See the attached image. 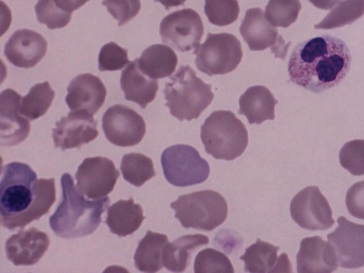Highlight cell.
Returning <instances> with one entry per match:
<instances>
[{
    "mask_svg": "<svg viewBox=\"0 0 364 273\" xmlns=\"http://www.w3.org/2000/svg\"><path fill=\"white\" fill-rule=\"evenodd\" d=\"M0 183L1 225L23 228L47 213L55 200L54 178H40L24 163L11 162L2 170Z\"/></svg>",
    "mask_w": 364,
    "mask_h": 273,
    "instance_id": "1",
    "label": "cell"
},
{
    "mask_svg": "<svg viewBox=\"0 0 364 273\" xmlns=\"http://www.w3.org/2000/svg\"><path fill=\"white\" fill-rule=\"evenodd\" d=\"M351 55L346 43L322 35L298 43L288 63L290 80L318 93L338 85L350 70Z\"/></svg>",
    "mask_w": 364,
    "mask_h": 273,
    "instance_id": "2",
    "label": "cell"
},
{
    "mask_svg": "<svg viewBox=\"0 0 364 273\" xmlns=\"http://www.w3.org/2000/svg\"><path fill=\"white\" fill-rule=\"evenodd\" d=\"M62 200L49 218L53 232L58 237L70 239L88 235L101 223L102 214L109 204V198L90 200L83 197L74 185L69 173L60 178Z\"/></svg>",
    "mask_w": 364,
    "mask_h": 273,
    "instance_id": "3",
    "label": "cell"
},
{
    "mask_svg": "<svg viewBox=\"0 0 364 273\" xmlns=\"http://www.w3.org/2000/svg\"><path fill=\"white\" fill-rule=\"evenodd\" d=\"M166 106L180 121L197 119L214 97L211 85L198 77L188 65H181L164 90Z\"/></svg>",
    "mask_w": 364,
    "mask_h": 273,
    "instance_id": "4",
    "label": "cell"
},
{
    "mask_svg": "<svg viewBox=\"0 0 364 273\" xmlns=\"http://www.w3.org/2000/svg\"><path fill=\"white\" fill-rule=\"evenodd\" d=\"M200 138L206 153L227 161L240 156L248 144L245 126L228 110L212 112L201 126Z\"/></svg>",
    "mask_w": 364,
    "mask_h": 273,
    "instance_id": "5",
    "label": "cell"
},
{
    "mask_svg": "<svg viewBox=\"0 0 364 273\" xmlns=\"http://www.w3.org/2000/svg\"><path fill=\"white\" fill-rule=\"evenodd\" d=\"M175 218L185 228L211 231L228 216L224 197L213 190H203L180 196L171 203Z\"/></svg>",
    "mask_w": 364,
    "mask_h": 273,
    "instance_id": "6",
    "label": "cell"
},
{
    "mask_svg": "<svg viewBox=\"0 0 364 273\" xmlns=\"http://www.w3.org/2000/svg\"><path fill=\"white\" fill-rule=\"evenodd\" d=\"M193 53L198 69L210 76L232 72L242 57L240 41L228 33H208L205 42L197 46Z\"/></svg>",
    "mask_w": 364,
    "mask_h": 273,
    "instance_id": "7",
    "label": "cell"
},
{
    "mask_svg": "<svg viewBox=\"0 0 364 273\" xmlns=\"http://www.w3.org/2000/svg\"><path fill=\"white\" fill-rule=\"evenodd\" d=\"M161 163L166 179L175 186L201 183L210 174L208 163L195 148L186 144L166 148L161 154Z\"/></svg>",
    "mask_w": 364,
    "mask_h": 273,
    "instance_id": "8",
    "label": "cell"
},
{
    "mask_svg": "<svg viewBox=\"0 0 364 273\" xmlns=\"http://www.w3.org/2000/svg\"><path fill=\"white\" fill-rule=\"evenodd\" d=\"M290 214L296 224L309 230H324L335 223L327 199L315 186H307L294 196Z\"/></svg>",
    "mask_w": 364,
    "mask_h": 273,
    "instance_id": "9",
    "label": "cell"
},
{
    "mask_svg": "<svg viewBox=\"0 0 364 273\" xmlns=\"http://www.w3.org/2000/svg\"><path fill=\"white\" fill-rule=\"evenodd\" d=\"M159 31L164 43L185 52L200 45L204 29L200 15L192 9H184L164 17Z\"/></svg>",
    "mask_w": 364,
    "mask_h": 273,
    "instance_id": "10",
    "label": "cell"
},
{
    "mask_svg": "<svg viewBox=\"0 0 364 273\" xmlns=\"http://www.w3.org/2000/svg\"><path fill=\"white\" fill-rule=\"evenodd\" d=\"M102 129L106 138L119 146L139 144L146 132L144 119L134 109L122 105L109 107L102 117Z\"/></svg>",
    "mask_w": 364,
    "mask_h": 273,
    "instance_id": "11",
    "label": "cell"
},
{
    "mask_svg": "<svg viewBox=\"0 0 364 273\" xmlns=\"http://www.w3.org/2000/svg\"><path fill=\"white\" fill-rule=\"evenodd\" d=\"M119 172L113 161L102 156L83 160L75 173L78 191L90 199L105 197L114 188Z\"/></svg>",
    "mask_w": 364,
    "mask_h": 273,
    "instance_id": "12",
    "label": "cell"
},
{
    "mask_svg": "<svg viewBox=\"0 0 364 273\" xmlns=\"http://www.w3.org/2000/svg\"><path fill=\"white\" fill-rule=\"evenodd\" d=\"M240 32L251 50L270 48L275 57L284 59L290 42L285 43L277 29L267 21L259 8L247 10L240 27Z\"/></svg>",
    "mask_w": 364,
    "mask_h": 273,
    "instance_id": "13",
    "label": "cell"
},
{
    "mask_svg": "<svg viewBox=\"0 0 364 273\" xmlns=\"http://www.w3.org/2000/svg\"><path fill=\"white\" fill-rule=\"evenodd\" d=\"M338 227L327 235L338 264L345 269L364 267V225L353 223L343 216L337 219Z\"/></svg>",
    "mask_w": 364,
    "mask_h": 273,
    "instance_id": "14",
    "label": "cell"
},
{
    "mask_svg": "<svg viewBox=\"0 0 364 273\" xmlns=\"http://www.w3.org/2000/svg\"><path fill=\"white\" fill-rule=\"evenodd\" d=\"M93 114L84 111H73L55 124L53 139L61 150L79 148L94 140L98 135Z\"/></svg>",
    "mask_w": 364,
    "mask_h": 273,
    "instance_id": "15",
    "label": "cell"
},
{
    "mask_svg": "<svg viewBox=\"0 0 364 273\" xmlns=\"http://www.w3.org/2000/svg\"><path fill=\"white\" fill-rule=\"evenodd\" d=\"M0 141L1 146H14L24 141L30 123L20 112L21 96L12 89L1 93Z\"/></svg>",
    "mask_w": 364,
    "mask_h": 273,
    "instance_id": "16",
    "label": "cell"
},
{
    "mask_svg": "<svg viewBox=\"0 0 364 273\" xmlns=\"http://www.w3.org/2000/svg\"><path fill=\"white\" fill-rule=\"evenodd\" d=\"M47 42L38 33L28 29L15 31L4 46V55L16 67H34L45 55Z\"/></svg>",
    "mask_w": 364,
    "mask_h": 273,
    "instance_id": "17",
    "label": "cell"
},
{
    "mask_svg": "<svg viewBox=\"0 0 364 273\" xmlns=\"http://www.w3.org/2000/svg\"><path fill=\"white\" fill-rule=\"evenodd\" d=\"M65 102L71 111L95 114L105 102L107 90L100 77L85 73L73 78L67 88Z\"/></svg>",
    "mask_w": 364,
    "mask_h": 273,
    "instance_id": "18",
    "label": "cell"
},
{
    "mask_svg": "<svg viewBox=\"0 0 364 273\" xmlns=\"http://www.w3.org/2000/svg\"><path fill=\"white\" fill-rule=\"evenodd\" d=\"M49 243L45 232L34 228L22 230L7 240L6 256L14 265H33L41 259Z\"/></svg>",
    "mask_w": 364,
    "mask_h": 273,
    "instance_id": "19",
    "label": "cell"
},
{
    "mask_svg": "<svg viewBox=\"0 0 364 273\" xmlns=\"http://www.w3.org/2000/svg\"><path fill=\"white\" fill-rule=\"evenodd\" d=\"M333 247L319 236L307 237L300 242L296 255L297 272L330 273L337 269Z\"/></svg>",
    "mask_w": 364,
    "mask_h": 273,
    "instance_id": "20",
    "label": "cell"
},
{
    "mask_svg": "<svg viewBox=\"0 0 364 273\" xmlns=\"http://www.w3.org/2000/svg\"><path fill=\"white\" fill-rule=\"evenodd\" d=\"M279 247L257 239L255 243L245 249L240 259L245 262V271L252 273L291 272V264L286 253L279 257Z\"/></svg>",
    "mask_w": 364,
    "mask_h": 273,
    "instance_id": "21",
    "label": "cell"
},
{
    "mask_svg": "<svg viewBox=\"0 0 364 273\" xmlns=\"http://www.w3.org/2000/svg\"><path fill=\"white\" fill-rule=\"evenodd\" d=\"M120 85L124 98L137 103L143 109L155 99L159 89L157 79L144 75L139 70L136 60L129 62L122 70Z\"/></svg>",
    "mask_w": 364,
    "mask_h": 273,
    "instance_id": "22",
    "label": "cell"
},
{
    "mask_svg": "<svg viewBox=\"0 0 364 273\" xmlns=\"http://www.w3.org/2000/svg\"><path fill=\"white\" fill-rule=\"evenodd\" d=\"M277 102L267 87L252 86L240 96L238 113L245 115L250 124H260L274 119V106Z\"/></svg>",
    "mask_w": 364,
    "mask_h": 273,
    "instance_id": "23",
    "label": "cell"
},
{
    "mask_svg": "<svg viewBox=\"0 0 364 273\" xmlns=\"http://www.w3.org/2000/svg\"><path fill=\"white\" fill-rule=\"evenodd\" d=\"M136 60L139 70L153 79L171 76L178 63L175 52L168 46L162 44L148 47Z\"/></svg>",
    "mask_w": 364,
    "mask_h": 273,
    "instance_id": "24",
    "label": "cell"
},
{
    "mask_svg": "<svg viewBox=\"0 0 364 273\" xmlns=\"http://www.w3.org/2000/svg\"><path fill=\"white\" fill-rule=\"evenodd\" d=\"M144 219L141 207L130 198L118 200L108 208L106 223L112 233L125 237L138 230Z\"/></svg>",
    "mask_w": 364,
    "mask_h": 273,
    "instance_id": "25",
    "label": "cell"
},
{
    "mask_svg": "<svg viewBox=\"0 0 364 273\" xmlns=\"http://www.w3.org/2000/svg\"><path fill=\"white\" fill-rule=\"evenodd\" d=\"M168 243L166 235L148 230L136 250L134 256L135 267L143 272L159 271L164 266L163 253Z\"/></svg>",
    "mask_w": 364,
    "mask_h": 273,
    "instance_id": "26",
    "label": "cell"
},
{
    "mask_svg": "<svg viewBox=\"0 0 364 273\" xmlns=\"http://www.w3.org/2000/svg\"><path fill=\"white\" fill-rule=\"evenodd\" d=\"M208 242V236L201 234L179 237L165 247L163 253L164 265L171 272H183L188 264L191 252Z\"/></svg>",
    "mask_w": 364,
    "mask_h": 273,
    "instance_id": "27",
    "label": "cell"
},
{
    "mask_svg": "<svg viewBox=\"0 0 364 273\" xmlns=\"http://www.w3.org/2000/svg\"><path fill=\"white\" fill-rule=\"evenodd\" d=\"M55 97V92L46 81L33 85L22 99L20 112L30 120L43 116L48 111Z\"/></svg>",
    "mask_w": 364,
    "mask_h": 273,
    "instance_id": "28",
    "label": "cell"
},
{
    "mask_svg": "<svg viewBox=\"0 0 364 273\" xmlns=\"http://www.w3.org/2000/svg\"><path fill=\"white\" fill-rule=\"evenodd\" d=\"M120 168L124 178L137 187L156 175L152 160L139 153L124 155Z\"/></svg>",
    "mask_w": 364,
    "mask_h": 273,
    "instance_id": "29",
    "label": "cell"
},
{
    "mask_svg": "<svg viewBox=\"0 0 364 273\" xmlns=\"http://www.w3.org/2000/svg\"><path fill=\"white\" fill-rule=\"evenodd\" d=\"M364 14V0H344L314 26L316 29H332L350 24Z\"/></svg>",
    "mask_w": 364,
    "mask_h": 273,
    "instance_id": "30",
    "label": "cell"
},
{
    "mask_svg": "<svg viewBox=\"0 0 364 273\" xmlns=\"http://www.w3.org/2000/svg\"><path fill=\"white\" fill-rule=\"evenodd\" d=\"M301 9L299 0H269L265 16L274 26L287 28L296 21Z\"/></svg>",
    "mask_w": 364,
    "mask_h": 273,
    "instance_id": "31",
    "label": "cell"
},
{
    "mask_svg": "<svg viewBox=\"0 0 364 273\" xmlns=\"http://www.w3.org/2000/svg\"><path fill=\"white\" fill-rule=\"evenodd\" d=\"M204 11L210 23L223 26L237 20L240 7L237 0H205Z\"/></svg>",
    "mask_w": 364,
    "mask_h": 273,
    "instance_id": "32",
    "label": "cell"
},
{
    "mask_svg": "<svg viewBox=\"0 0 364 273\" xmlns=\"http://www.w3.org/2000/svg\"><path fill=\"white\" fill-rule=\"evenodd\" d=\"M194 272L233 273V266L230 259L223 252L213 248L200 251L194 261Z\"/></svg>",
    "mask_w": 364,
    "mask_h": 273,
    "instance_id": "33",
    "label": "cell"
},
{
    "mask_svg": "<svg viewBox=\"0 0 364 273\" xmlns=\"http://www.w3.org/2000/svg\"><path fill=\"white\" fill-rule=\"evenodd\" d=\"M35 11L38 21L49 29L65 27L72 16V12L63 9L54 0H38Z\"/></svg>",
    "mask_w": 364,
    "mask_h": 273,
    "instance_id": "34",
    "label": "cell"
},
{
    "mask_svg": "<svg viewBox=\"0 0 364 273\" xmlns=\"http://www.w3.org/2000/svg\"><path fill=\"white\" fill-rule=\"evenodd\" d=\"M341 166L353 176L364 175V139L346 142L339 152Z\"/></svg>",
    "mask_w": 364,
    "mask_h": 273,
    "instance_id": "35",
    "label": "cell"
},
{
    "mask_svg": "<svg viewBox=\"0 0 364 273\" xmlns=\"http://www.w3.org/2000/svg\"><path fill=\"white\" fill-rule=\"evenodd\" d=\"M129 62L127 50L114 42H109L104 45L100 51L98 68L100 71L119 70Z\"/></svg>",
    "mask_w": 364,
    "mask_h": 273,
    "instance_id": "36",
    "label": "cell"
},
{
    "mask_svg": "<svg viewBox=\"0 0 364 273\" xmlns=\"http://www.w3.org/2000/svg\"><path fill=\"white\" fill-rule=\"evenodd\" d=\"M102 4L118 20V26L126 24L135 17L141 9L140 0H104Z\"/></svg>",
    "mask_w": 364,
    "mask_h": 273,
    "instance_id": "37",
    "label": "cell"
},
{
    "mask_svg": "<svg viewBox=\"0 0 364 273\" xmlns=\"http://www.w3.org/2000/svg\"><path fill=\"white\" fill-rule=\"evenodd\" d=\"M346 205L351 215L364 220V180L349 188L346 196Z\"/></svg>",
    "mask_w": 364,
    "mask_h": 273,
    "instance_id": "38",
    "label": "cell"
},
{
    "mask_svg": "<svg viewBox=\"0 0 364 273\" xmlns=\"http://www.w3.org/2000/svg\"><path fill=\"white\" fill-rule=\"evenodd\" d=\"M63 9L73 12L83 6L89 0H54Z\"/></svg>",
    "mask_w": 364,
    "mask_h": 273,
    "instance_id": "39",
    "label": "cell"
},
{
    "mask_svg": "<svg viewBox=\"0 0 364 273\" xmlns=\"http://www.w3.org/2000/svg\"><path fill=\"white\" fill-rule=\"evenodd\" d=\"M316 7L328 10L333 8L336 4L340 2L341 0H308Z\"/></svg>",
    "mask_w": 364,
    "mask_h": 273,
    "instance_id": "40",
    "label": "cell"
},
{
    "mask_svg": "<svg viewBox=\"0 0 364 273\" xmlns=\"http://www.w3.org/2000/svg\"><path fill=\"white\" fill-rule=\"evenodd\" d=\"M163 4L166 10L171 7L183 5L186 0H155Z\"/></svg>",
    "mask_w": 364,
    "mask_h": 273,
    "instance_id": "41",
    "label": "cell"
}]
</instances>
